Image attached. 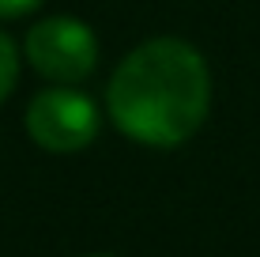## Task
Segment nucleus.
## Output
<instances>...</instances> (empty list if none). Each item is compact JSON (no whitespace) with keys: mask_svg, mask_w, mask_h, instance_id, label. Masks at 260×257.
<instances>
[{"mask_svg":"<svg viewBox=\"0 0 260 257\" xmlns=\"http://www.w3.org/2000/svg\"><path fill=\"white\" fill-rule=\"evenodd\" d=\"M211 110V68L185 38H147L117 65L106 87V113L132 144L181 148Z\"/></svg>","mask_w":260,"mask_h":257,"instance_id":"nucleus-1","label":"nucleus"},{"mask_svg":"<svg viewBox=\"0 0 260 257\" xmlns=\"http://www.w3.org/2000/svg\"><path fill=\"white\" fill-rule=\"evenodd\" d=\"M26 132L42 152L53 155H72L83 152L87 144L98 136V106L91 95L76 91L72 83H53L46 91H38L26 106Z\"/></svg>","mask_w":260,"mask_h":257,"instance_id":"nucleus-3","label":"nucleus"},{"mask_svg":"<svg viewBox=\"0 0 260 257\" xmlns=\"http://www.w3.org/2000/svg\"><path fill=\"white\" fill-rule=\"evenodd\" d=\"M15 83H19V49L0 31V106L8 102V95L15 91Z\"/></svg>","mask_w":260,"mask_h":257,"instance_id":"nucleus-4","label":"nucleus"},{"mask_svg":"<svg viewBox=\"0 0 260 257\" xmlns=\"http://www.w3.org/2000/svg\"><path fill=\"white\" fill-rule=\"evenodd\" d=\"M46 0H0V19H23L34 8H42Z\"/></svg>","mask_w":260,"mask_h":257,"instance_id":"nucleus-5","label":"nucleus"},{"mask_svg":"<svg viewBox=\"0 0 260 257\" xmlns=\"http://www.w3.org/2000/svg\"><path fill=\"white\" fill-rule=\"evenodd\" d=\"M26 65L49 83H83L98 65V38L76 15H46L26 31Z\"/></svg>","mask_w":260,"mask_h":257,"instance_id":"nucleus-2","label":"nucleus"}]
</instances>
